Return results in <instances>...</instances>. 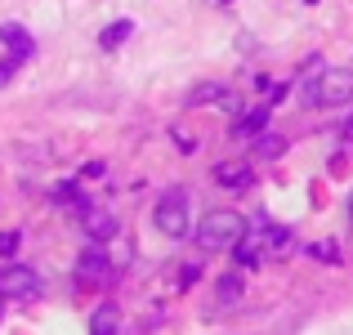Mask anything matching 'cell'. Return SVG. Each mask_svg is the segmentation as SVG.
Listing matches in <instances>:
<instances>
[{"label":"cell","instance_id":"1","mask_svg":"<svg viewBox=\"0 0 353 335\" xmlns=\"http://www.w3.org/2000/svg\"><path fill=\"white\" fill-rule=\"evenodd\" d=\"M304 103H313V108H345V103H353V72L349 68L318 72V81L304 85Z\"/></svg>","mask_w":353,"mask_h":335},{"label":"cell","instance_id":"2","mask_svg":"<svg viewBox=\"0 0 353 335\" xmlns=\"http://www.w3.org/2000/svg\"><path fill=\"white\" fill-rule=\"evenodd\" d=\"M241 237H246V219H241L237 210H210V215L197 223V241L206 250H233Z\"/></svg>","mask_w":353,"mask_h":335},{"label":"cell","instance_id":"3","mask_svg":"<svg viewBox=\"0 0 353 335\" xmlns=\"http://www.w3.org/2000/svg\"><path fill=\"white\" fill-rule=\"evenodd\" d=\"M152 223L165 232V237H188V228H192V219H188V192L183 188H170L161 201H157V210H152Z\"/></svg>","mask_w":353,"mask_h":335},{"label":"cell","instance_id":"4","mask_svg":"<svg viewBox=\"0 0 353 335\" xmlns=\"http://www.w3.org/2000/svg\"><path fill=\"white\" fill-rule=\"evenodd\" d=\"M41 295V277H36V268H5L0 273V300H36Z\"/></svg>","mask_w":353,"mask_h":335},{"label":"cell","instance_id":"5","mask_svg":"<svg viewBox=\"0 0 353 335\" xmlns=\"http://www.w3.org/2000/svg\"><path fill=\"white\" fill-rule=\"evenodd\" d=\"M77 277H81L85 286H99V282H108V277H112V259H108V250L99 246V241H90V250H81Z\"/></svg>","mask_w":353,"mask_h":335},{"label":"cell","instance_id":"6","mask_svg":"<svg viewBox=\"0 0 353 335\" xmlns=\"http://www.w3.org/2000/svg\"><path fill=\"white\" fill-rule=\"evenodd\" d=\"M81 228H85V237H90V241H99V246H103V241H112L117 232H121V219L112 215V210L85 206V210H81Z\"/></svg>","mask_w":353,"mask_h":335},{"label":"cell","instance_id":"7","mask_svg":"<svg viewBox=\"0 0 353 335\" xmlns=\"http://www.w3.org/2000/svg\"><path fill=\"white\" fill-rule=\"evenodd\" d=\"M0 45H5L9 59H18V63H27L36 54L32 32H27V27H18V23H5V27H0Z\"/></svg>","mask_w":353,"mask_h":335},{"label":"cell","instance_id":"8","mask_svg":"<svg viewBox=\"0 0 353 335\" xmlns=\"http://www.w3.org/2000/svg\"><path fill=\"white\" fill-rule=\"evenodd\" d=\"M206 103L237 108V99H233V90H228V85H219V81H206V85H197V90L188 94V108H206Z\"/></svg>","mask_w":353,"mask_h":335},{"label":"cell","instance_id":"9","mask_svg":"<svg viewBox=\"0 0 353 335\" xmlns=\"http://www.w3.org/2000/svg\"><path fill=\"white\" fill-rule=\"evenodd\" d=\"M268 112H273V103H264V108H250L246 116L233 125V134L237 139H255V134H264V125H268Z\"/></svg>","mask_w":353,"mask_h":335},{"label":"cell","instance_id":"10","mask_svg":"<svg viewBox=\"0 0 353 335\" xmlns=\"http://www.w3.org/2000/svg\"><path fill=\"white\" fill-rule=\"evenodd\" d=\"M215 183H224V188H246V183H250V165H241V161H219V165H215Z\"/></svg>","mask_w":353,"mask_h":335},{"label":"cell","instance_id":"11","mask_svg":"<svg viewBox=\"0 0 353 335\" xmlns=\"http://www.w3.org/2000/svg\"><path fill=\"white\" fill-rule=\"evenodd\" d=\"M130 36H134V23H130V18H117L112 27H103V36H99V45H103V50H117V45H125Z\"/></svg>","mask_w":353,"mask_h":335},{"label":"cell","instance_id":"12","mask_svg":"<svg viewBox=\"0 0 353 335\" xmlns=\"http://www.w3.org/2000/svg\"><path fill=\"white\" fill-rule=\"evenodd\" d=\"M282 148H286L282 134H255V152L259 156H282Z\"/></svg>","mask_w":353,"mask_h":335},{"label":"cell","instance_id":"13","mask_svg":"<svg viewBox=\"0 0 353 335\" xmlns=\"http://www.w3.org/2000/svg\"><path fill=\"white\" fill-rule=\"evenodd\" d=\"M117 331V304H103L94 313V335H112Z\"/></svg>","mask_w":353,"mask_h":335},{"label":"cell","instance_id":"14","mask_svg":"<svg viewBox=\"0 0 353 335\" xmlns=\"http://www.w3.org/2000/svg\"><path fill=\"white\" fill-rule=\"evenodd\" d=\"M309 255H313V259H322V264H340V246H336V241H313Z\"/></svg>","mask_w":353,"mask_h":335},{"label":"cell","instance_id":"15","mask_svg":"<svg viewBox=\"0 0 353 335\" xmlns=\"http://www.w3.org/2000/svg\"><path fill=\"white\" fill-rule=\"evenodd\" d=\"M237 295H241V273H224V277H219V300H237Z\"/></svg>","mask_w":353,"mask_h":335},{"label":"cell","instance_id":"16","mask_svg":"<svg viewBox=\"0 0 353 335\" xmlns=\"http://www.w3.org/2000/svg\"><path fill=\"white\" fill-rule=\"evenodd\" d=\"M233 250H237V264H246V268H250V264H259V250H255V246H250V241H246V237H241V241H237V246H233Z\"/></svg>","mask_w":353,"mask_h":335},{"label":"cell","instance_id":"17","mask_svg":"<svg viewBox=\"0 0 353 335\" xmlns=\"http://www.w3.org/2000/svg\"><path fill=\"white\" fill-rule=\"evenodd\" d=\"M18 232H0V259H9V255H18Z\"/></svg>","mask_w":353,"mask_h":335},{"label":"cell","instance_id":"18","mask_svg":"<svg viewBox=\"0 0 353 335\" xmlns=\"http://www.w3.org/2000/svg\"><path fill=\"white\" fill-rule=\"evenodd\" d=\"M14 72H18V59H5V63H0V85H9V81H14Z\"/></svg>","mask_w":353,"mask_h":335},{"label":"cell","instance_id":"19","mask_svg":"<svg viewBox=\"0 0 353 335\" xmlns=\"http://www.w3.org/2000/svg\"><path fill=\"white\" fill-rule=\"evenodd\" d=\"M81 174H85V179H99V174H103V161H90V165H85Z\"/></svg>","mask_w":353,"mask_h":335},{"label":"cell","instance_id":"20","mask_svg":"<svg viewBox=\"0 0 353 335\" xmlns=\"http://www.w3.org/2000/svg\"><path fill=\"white\" fill-rule=\"evenodd\" d=\"M345 139H349V143H353V121H349V125H345Z\"/></svg>","mask_w":353,"mask_h":335},{"label":"cell","instance_id":"21","mask_svg":"<svg viewBox=\"0 0 353 335\" xmlns=\"http://www.w3.org/2000/svg\"><path fill=\"white\" fill-rule=\"evenodd\" d=\"M349 215H353V197H349Z\"/></svg>","mask_w":353,"mask_h":335},{"label":"cell","instance_id":"22","mask_svg":"<svg viewBox=\"0 0 353 335\" xmlns=\"http://www.w3.org/2000/svg\"><path fill=\"white\" fill-rule=\"evenodd\" d=\"M304 5H318V0H304Z\"/></svg>","mask_w":353,"mask_h":335},{"label":"cell","instance_id":"23","mask_svg":"<svg viewBox=\"0 0 353 335\" xmlns=\"http://www.w3.org/2000/svg\"><path fill=\"white\" fill-rule=\"evenodd\" d=\"M219 5H233V0H219Z\"/></svg>","mask_w":353,"mask_h":335}]
</instances>
